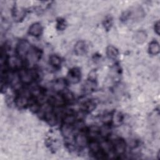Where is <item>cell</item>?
Instances as JSON below:
<instances>
[{
	"label": "cell",
	"mask_w": 160,
	"mask_h": 160,
	"mask_svg": "<svg viewBox=\"0 0 160 160\" xmlns=\"http://www.w3.org/2000/svg\"><path fill=\"white\" fill-rule=\"evenodd\" d=\"M102 122L106 125H109L112 122V114H106L102 118Z\"/></svg>",
	"instance_id": "d4e9b609"
},
{
	"label": "cell",
	"mask_w": 160,
	"mask_h": 160,
	"mask_svg": "<svg viewBox=\"0 0 160 160\" xmlns=\"http://www.w3.org/2000/svg\"><path fill=\"white\" fill-rule=\"evenodd\" d=\"M131 11H125L124 12L121 16V20L122 21H127L131 16Z\"/></svg>",
	"instance_id": "484cf974"
},
{
	"label": "cell",
	"mask_w": 160,
	"mask_h": 160,
	"mask_svg": "<svg viewBox=\"0 0 160 160\" xmlns=\"http://www.w3.org/2000/svg\"><path fill=\"white\" fill-rule=\"evenodd\" d=\"M29 99L30 98H28L26 96H24L23 95H19L15 98L14 102L16 106H18L19 108L22 109L26 108L29 105Z\"/></svg>",
	"instance_id": "30bf717a"
},
{
	"label": "cell",
	"mask_w": 160,
	"mask_h": 160,
	"mask_svg": "<svg viewBox=\"0 0 160 160\" xmlns=\"http://www.w3.org/2000/svg\"><path fill=\"white\" fill-rule=\"evenodd\" d=\"M96 108V102L92 100H87L82 104V111L86 112H91Z\"/></svg>",
	"instance_id": "9a60e30c"
},
{
	"label": "cell",
	"mask_w": 160,
	"mask_h": 160,
	"mask_svg": "<svg viewBox=\"0 0 160 160\" xmlns=\"http://www.w3.org/2000/svg\"><path fill=\"white\" fill-rule=\"evenodd\" d=\"M21 62L20 58L12 56L10 58H8L6 66L8 68L11 69H16L21 67Z\"/></svg>",
	"instance_id": "ba28073f"
},
{
	"label": "cell",
	"mask_w": 160,
	"mask_h": 160,
	"mask_svg": "<svg viewBox=\"0 0 160 160\" xmlns=\"http://www.w3.org/2000/svg\"><path fill=\"white\" fill-rule=\"evenodd\" d=\"M48 101L50 106L56 107V108L61 107L66 103V102L64 100L62 94L61 95L51 96L48 98Z\"/></svg>",
	"instance_id": "8992f818"
},
{
	"label": "cell",
	"mask_w": 160,
	"mask_h": 160,
	"mask_svg": "<svg viewBox=\"0 0 160 160\" xmlns=\"http://www.w3.org/2000/svg\"><path fill=\"white\" fill-rule=\"evenodd\" d=\"M74 143L76 145L80 147H82L86 144L88 139L86 138V134L84 132H81L76 134V136H74Z\"/></svg>",
	"instance_id": "7c38bea8"
},
{
	"label": "cell",
	"mask_w": 160,
	"mask_h": 160,
	"mask_svg": "<svg viewBox=\"0 0 160 160\" xmlns=\"http://www.w3.org/2000/svg\"><path fill=\"white\" fill-rule=\"evenodd\" d=\"M106 55L111 59H115L119 55V51L116 48L113 46H109L106 48Z\"/></svg>",
	"instance_id": "2e32d148"
},
{
	"label": "cell",
	"mask_w": 160,
	"mask_h": 160,
	"mask_svg": "<svg viewBox=\"0 0 160 160\" xmlns=\"http://www.w3.org/2000/svg\"><path fill=\"white\" fill-rule=\"evenodd\" d=\"M66 21L63 18H58L56 22V29L58 31H63L66 27Z\"/></svg>",
	"instance_id": "603a6c76"
},
{
	"label": "cell",
	"mask_w": 160,
	"mask_h": 160,
	"mask_svg": "<svg viewBox=\"0 0 160 160\" xmlns=\"http://www.w3.org/2000/svg\"><path fill=\"white\" fill-rule=\"evenodd\" d=\"M31 48V45L27 40H21L16 46L17 54L21 58H26Z\"/></svg>",
	"instance_id": "7a4b0ae2"
},
{
	"label": "cell",
	"mask_w": 160,
	"mask_h": 160,
	"mask_svg": "<svg viewBox=\"0 0 160 160\" xmlns=\"http://www.w3.org/2000/svg\"><path fill=\"white\" fill-rule=\"evenodd\" d=\"M66 80H64L62 79H56L52 85L53 89L56 91H64V89H66Z\"/></svg>",
	"instance_id": "e0dca14e"
},
{
	"label": "cell",
	"mask_w": 160,
	"mask_h": 160,
	"mask_svg": "<svg viewBox=\"0 0 160 160\" xmlns=\"http://www.w3.org/2000/svg\"><path fill=\"white\" fill-rule=\"evenodd\" d=\"M81 71L78 68H72L67 74L66 81L71 84H77L81 79Z\"/></svg>",
	"instance_id": "277c9868"
},
{
	"label": "cell",
	"mask_w": 160,
	"mask_h": 160,
	"mask_svg": "<svg viewBox=\"0 0 160 160\" xmlns=\"http://www.w3.org/2000/svg\"><path fill=\"white\" fill-rule=\"evenodd\" d=\"M18 76L19 81L22 84H29L37 79L38 75L34 69H22L19 71Z\"/></svg>",
	"instance_id": "6da1fadb"
},
{
	"label": "cell",
	"mask_w": 160,
	"mask_h": 160,
	"mask_svg": "<svg viewBox=\"0 0 160 160\" xmlns=\"http://www.w3.org/2000/svg\"><path fill=\"white\" fill-rule=\"evenodd\" d=\"M61 58L58 55L52 54L49 57V63L54 68L59 67L61 64Z\"/></svg>",
	"instance_id": "ffe728a7"
},
{
	"label": "cell",
	"mask_w": 160,
	"mask_h": 160,
	"mask_svg": "<svg viewBox=\"0 0 160 160\" xmlns=\"http://www.w3.org/2000/svg\"><path fill=\"white\" fill-rule=\"evenodd\" d=\"M96 81H92L90 79H88L87 82L84 85V91L87 93L91 92L96 89Z\"/></svg>",
	"instance_id": "d6986e66"
},
{
	"label": "cell",
	"mask_w": 160,
	"mask_h": 160,
	"mask_svg": "<svg viewBox=\"0 0 160 160\" xmlns=\"http://www.w3.org/2000/svg\"><path fill=\"white\" fill-rule=\"evenodd\" d=\"M25 15V12L23 10H19V9L14 8L12 12V16L16 21H20L23 19Z\"/></svg>",
	"instance_id": "44dd1931"
},
{
	"label": "cell",
	"mask_w": 160,
	"mask_h": 160,
	"mask_svg": "<svg viewBox=\"0 0 160 160\" xmlns=\"http://www.w3.org/2000/svg\"><path fill=\"white\" fill-rule=\"evenodd\" d=\"M149 53L151 55H157L159 53L160 47L159 44L157 41H152L148 46Z\"/></svg>",
	"instance_id": "5bb4252c"
},
{
	"label": "cell",
	"mask_w": 160,
	"mask_h": 160,
	"mask_svg": "<svg viewBox=\"0 0 160 160\" xmlns=\"http://www.w3.org/2000/svg\"><path fill=\"white\" fill-rule=\"evenodd\" d=\"M112 148L114 153L117 155H122L126 149V143L122 138H116L112 142Z\"/></svg>",
	"instance_id": "3957f363"
},
{
	"label": "cell",
	"mask_w": 160,
	"mask_h": 160,
	"mask_svg": "<svg viewBox=\"0 0 160 160\" xmlns=\"http://www.w3.org/2000/svg\"><path fill=\"white\" fill-rule=\"evenodd\" d=\"M88 47L83 41H79L74 46V52L78 56H82L87 52Z\"/></svg>",
	"instance_id": "9c48e42d"
},
{
	"label": "cell",
	"mask_w": 160,
	"mask_h": 160,
	"mask_svg": "<svg viewBox=\"0 0 160 160\" xmlns=\"http://www.w3.org/2000/svg\"><path fill=\"white\" fill-rule=\"evenodd\" d=\"M123 120V116L120 112H117L112 115V122H114V124L119 125L122 122Z\"/></svg>",
	"instance_id": "cb8c5ba5"
},
{
	"label": "cell",
	"mask_w": 160,
	"mask_h": 160,
	"mask_svg": "<svg viewBox=\"0 0 160 160\" xmlns=\"http://www.w3.org/2000/svg\"><path fill=\"white\" fill-rule=\"evenodd\" d=\"M103 26L106 31H109L112 26V18L111 16H107L102 22Z\"/></svg>",
	"instance_id": "7402d4cb"
},
{
	"label": "cell",
	"mask_w": 160,
	"mask_h": 160,
	"mask_svg": "<svg viewBox=\"0 0 160 160\" xmlns=\"http://www.w3.org/2000/svg\"><path fill=\"white\" fill-rule=\"evenodd\" d=\"M76 120V114H74L73 112H69L64 115L62 119V124L72 126L75 123Z\"/></svg>",
	"instance_id": "4fadbf2b"
},
{
	"label": "cell",
	"mask_w": 160,
	"mask_h": 160,
	"mask_svg": "<svg viewBox=\"0 0 160 160\" xmlns=\"http://www.w3.org/2000/svg\"><path fill=\"white\" fill-rule=\"evenodd\" d=\"M41 56V51L34 47H31L28 54L26 56V60L29 64L35 63L38 61Z\"/></svg>",
	"instance_id": "5b68a950"
},
{
	"label": "cell",
	"mask_w": 160,
	"mask_h": 160,
	"mask_svg": "<svg viewBox=\"0 0 160 160\" xmlns=\"http://www.w3.org/2000/svg\"><path fill=\"white\" fill-rule=\"evenodd\" d=\"M135 41L138 44H142L144 43L146 40L147 39V34L146 32L143 30H139L138 31L135 33L134 36Z\"/></svg>",
	"instance_id": "ac0fdd59"
},
{
	"label": "cell",
	"mask_w": 160,
	"mask_h": 160,
	"mask_svg": "<svg viewBox=\"0 0 160 160\" xmlns=\"http://www.w3.org/2000/svg\"><path fill=\"white\" fill-rule=\"evenodd\" d=\"M42 27L39 22H34L31 25L28 29V33L34 37H38L42 33Z\"/></svg>",
	"instance_id": "52a82bcc"
},
{
	"label": "cell",
	"mask_w": 160,
	"mask_h": 160,
	"mask_svg": "<svg viewBox=\"0 0 160 160\" xmlns=\"http://www.w3.org/2000/svg\"><path fill=\"white\" fill-rule=\"evenodd\" d=\"M44 118L49 125L54 126L56 124V122H57L56 116L51 111H46L44 112Z\"/></svg>",
	"instance_id": "8fae6325"
},
{
	"label": "cell",
	"mask_w": 160,
	"mask_h": 160,
	"mask_svg": "<svg viewBox=\"0 0 160 160\" xmlns=\"http://www.w3.org/2000/svg\"><path fill=\"white\" fill-rule=\"evenodd\" d=\"M154 29L155 32L158 35H159V29H160V23H159V21H158L157 22H155L154 26Z\"/></svg>",
	"instance_id": "4316f807"
}]
</instances>
